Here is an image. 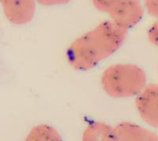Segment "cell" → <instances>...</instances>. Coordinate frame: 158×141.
I'll list each match as a JSON object with an SVG mask.
<instances>
[{"mask_svg":"<svg viewBox=\"0 0 158 141\" xmlns=\"http://www.w3.org/2000/svg\"><path fill=\"white\" fill-rule=\"evenodd\" d=\"M127 36V30L112 21H105L81 35L70 44L67 60L74 70H92L100 62L120 49Z\"/></svg>","mask_w":158,"mask_h":141,"instance_id":"obj_1","label":"cell"},{"mask_svg":"<svg viewBox=\"0 0 158 141\" xmlns=\"http://www.w3.org/2000/svg\"><path fill=\"white\" fill-rule=\"evenodd\" d=\"M147 76L141 67L134 64H115L107 67L101 76L105 93L115 98L138 96L146 87Z\"/></svg>","mask_w":158,"mask_h":141,"instance_id":"obj_2","label":"cell"},{"mask_svg":"<svg viewBox=\"0 0 158 141\" xmlns=\"http://www.w3.org/2000/svg\"><path fill=\"white\" fill-rule=\"evenodd\" d=\"M111 21L128 30L142 20L144 9L139 0H120L108 12Z\"/></svg>","mask_w":158,"mask_h":141,"instance_id":"obj_3","label":"cell"},{"mask_svg":"<svg viewBox=\"0 0 158 141\" xmlns=\"http://www.w3.org/2000/svg\"><path fill=\"white\" fill-rule=\"evenodd\" d=\"M136 108L139 116L149 126L158 129V85L149 84L137 96Z\"/></svg>","mask_w":158,"mask_h":141,"instance_id":"obj_4","label":"cell"},{"mask_svg":"<svg viewBox=\"0 0 158 141\" xmlns=\"http://www.w3.org/2000/svg\"><path fill=\"white\" fill-rule=\"evenodd\" d=\"M36 0H1L2 11L7 20L14 25H23L32 20Z\"/></svg>","mask_w":158,"mask_h":141,"instance_id":"obj_5","label":"cell"},{"mask_svg":"<svg viewBox=\"0 0 158 141\" xmlns=\"http://www.w3.org/2000/svg\"><path fill=\"white\" fill-rule=\"evenodd\" d=\"M115 141H157L158 135L131 123H120L114 127Z\"/></svg>","mask_w":158,"mask_h":141,"instance_id":"obj_6","label":"cell"},{"mask_svg":"<svg viewBox=\"0 0 158 141\" xmlns=\"http://www.w3.org/2000/svg\"><path fill=\"white\" fill-rule=\"evenodd\" d=\"M82 140L115 141L114 128L101 122H94L85 129Z\"/></svg>","mask_w":158,"mask_h":141,"instance_id":"obj_7","label":"cell"},{"mask_svg":"<svg viewBox=\"0 0 158 141\" xmlns=\"http://www.w3.org/2000/svg\"><path fill=\"white\" fill-rule=\"evenodd\" d=\"M25 139L29 141H57L61 140V136L53 127L41 125L32 128Z\"/></svg>","mask_w":158,"mask_h":141,"instance_id":"obj_8","label":"cell"},{"mask_svg":"<svg viewBox=\"0 0 158 141\" xmlns=\"http://www.w3.org/2000/svg\"><path fill=\"white\" fill-rule=\"evenodd\" d=\"M94 6L98 11L104 13H108L110 10L120 0H92Z\"/></svg>","mask_w":158,"mask_h":141,"instance_id":"obj_9","label":"cell"},{"mask_svg":"<svg viewBox=\"0 0 158 141\" xmlns=\"http://www.w3.org/2000/svg\"><path fill=\"white\" fill-rule=\"evenodd\" d=\"M144 4L149 15L158 18V0H144Z\"/></svg>","mask_w":158,"mask_h":141,"instance_id":"obj_10","label":"cell"},{"mask_svg":"<svg viewBox=\"0 0 158 141\" xmlns=\"http://www.w3.org/2000/svg\"><path fill=\"white\" fill-rule=\"evenodd\" d=\"M148 38L151 43L158 47V22L153 24L149 29Z\"/></svg>","mask_w":158,"mask_h":141,"instance_id":"obj_11","label":"cell"},{"mask_svg":"<svg viewBox=\"0 0 158 141\" xmlns=\"http://www.w3.org/2000/svg\"><path fill=\"white\" fill-rule=\"evenodd\" d=\"M71 0H36L38 3L46 6H61L67 4Z\"/></svg>","mask_w":158,"mask_h":141,"instance_id":"obj_12","label":"cell"}]
</instances>
